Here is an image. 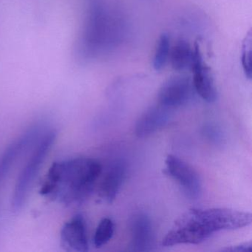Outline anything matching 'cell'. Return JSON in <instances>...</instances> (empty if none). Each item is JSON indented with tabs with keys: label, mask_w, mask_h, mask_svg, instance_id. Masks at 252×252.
Returning <instances> with one entry per match:
<instances>
[{
	"label": "cell",
	"mask_w": 252,
	"mask_h": 252,
	"mask_svg": "<svg viewBox=\"0 0 252 252\" xmlns=\"http://www.w3.org/2000/svg\"><path fill=\"white\" fill-rule=\"evenodd\" d=\"M172 110L159 103L149 107L137 121L135 135L139 138H145L163 129L170 121Z\"/></svg>",
	"instance_id": "obj_7"
},
{
	"label": "cell",
	"mask_w": 252,
	"mask_h": 252,
	"mask_svg": "<svg viewBox=\"0 0 252 252\" xmlns=\"http://www.w3.org/2000/svg\"><path fill=\"white\" fill-rule=\"evenodd\" d=\"M195 91L192 80L188 76H176L166 80L158 94V103L174 110L191 101Z\"/></svg>",
	"instance_id": "obj_5"
},
{
	"label": "cell",
	"mask_w": 252,
	"mask_h": 252,
	"mask_svg": "<svg viewBox=\"0 0 252 252\" xmlns=\"http://www.w3.org/2000/svg\"><path fill=\"white\" fill-rule=\"evenodd\" d=\"M57 133L55 131H51L46 133L39 141L29 161L20 172L16 183L11 201V206L14 212H18L24 206L31 187L40 171L50 150L52 148Z\"/></svg>",
	"instance_id": "obj_3"
},
{
	"label": "cell",
	"mask_w": 252,
	"mask_h": 252,
	"mask_svg": "<svg viewBox=\"0 0 252 252\" xmlns=\"http://www.w3.org/2000/svg\"><path fill=\"white\" fill-rule=\"evenodd\" d=\"M131 248L134 252H147L154 241L153 224L145 214H137L131 222Z\"/></svg>",
	"instance_id": "obj_11"
},
{
	"label": "cell",
	"mask_w": 252,
	"mask_h": 252,
	"mask_svg": "<svg viewBox=\"0 0 252 252\" xmlns=\"http://www.w3.org/2000/svg\"><path fill=\"white\" fill-rule=\"evenodd\" d=\"M252 251V241L241 243L237 246H230L222 249V252H251Z\"/></svg>",
	"instance_id": "obj_16"
},
{
	"label": "cell",
	"mask_w": 252,
	"mask_h": 252,
	"mask_svg": "<svg viewBox=\"0 0 252 252\" xmlns=\"http://www.w3.org/2000/svg\"><path fill=\"white\" fill-rule=\"evenodd\" d=\"M171 65L174 70L181 71L191 68L193 60V48L184 39L177 41L169 54Z\"/></svg>",
	"instance_id": "obj_12"
},
{
	"label": "cell",
	"mask_w": 252,
	"mask_h": 252,
	"mask_svg": "<svg viewBox=\"0 0 252 252\" xmlns=\"http://www.w3.org/2000/svg\"><path fill=\"white\" fill-rule=\"evenodd\" d=\"M191 69L193 72L192 80L194 91L203 100L209 103L215 101L218 97L215 80L210 67L203 60L200 45L194 44L193 48V60Z\"/></svg>",
	"instance_id": "obj_6"
},
{
	"label": "cell",
	"mask_w": 252,
	"mask_h": 252,
	"mask_svg": "<svg viewBox=\"0 0 252 252\" xmlns=\"http://www.w3.org/2000/svg\"><path fill=\"white\" fill-rule=\"evenodd\" d=\"M166 171L177 181L187 197L197 200L202 194V181L197 171L187 162L173 155L165 160Z\"/></svg>",
	"instance_id": "obj_4"
},
{
	"label": "cell",
	"mask_w": 252,
	"mask_h": 252,
	"mask_svg": "<svg viewBox=\"0 0 252 252\" xmlns=\"http://www.w3.org/2000/svg\"><path fill=\"white\" fill-rule=\"evenodd\" d=\"M252 215L227 208L191 209L178 218L168 231L162 244H200L215 232L234 230L250 225Z\"/></svg>",
	"instance_id": "obj_2"
},
{
	"label": "cell",
	"mask_w": 252,
	"mask_h": 252,
	"mask_svg": "<svg viewBox=\"0 0 252 252\" xmlns=\"http://www.w3.org/2000/svg\"><path fill=\"white\" fill-rule=\"evenodd\" d=\"M170 37L167 33H161L156 44L153 59V67L157 71L163 70L170 54Z\"/></svg>",
	"instance_id": "obj_13"
},
{
	"label": "cell",
	"mask_w": 252,
	"mask_h": 252,
	"mask_svg": "<svg viewBox=\"0 0 252 252\" xmlns=\"http://www.w3.org/2000/svg\"><path fill=\"white\" fill-rule=\"evenodd\" d=\"M126 168L123 162L116 161L112 163L100 182L99 197L104 201L111 203L117 197L126 179Z\"/></svg>",
	"instance_id": "obj_9"
},
{
	"label": "cell",
	"mask_w": 252,
	"mask_h": 252,
	"mask_svg": "<svg viewBox=\"0 0 252 252\" xmlns=\"http://www.w3.org/2000/svg\"><path fill=\"white\" fill-rule=\"evenodd\" d=\"M62 246L65 250L85 252L89 249L86 222L83 216L77 215L64 223L62 228Z\"/></svg>",
	"instance_id": "obj_8"
},
{
	"label": "cell",
	"mask_w": 252,
	"mask_h": 252,
	"mask_svg": "<svg viewBox=\"0 0 252 252\" xmlns=\"http://www.w3.org/2000/svg\"><path fill=\"white\" fill-rule=\"evenodd\" d=\"M114 230V222L110 218H106L101 220L94 235V242L95 247L101 248L107 244L113 237Z\"/></svg>",
	"instance_id": "obj_14"
},
{
	"label": "cell",
	"mask_w": 252,
	"mask_h": 252,
	"mask_svg": "<svg viewBox=\"0 0 252 252\" xmlns=\"http://www.w3.org/2000/svg\"><path fill=\"white\" fill-rule=\"evenodd\" d=\"M252 33L251 31L245 37L242 45L241 63L245 75L249 79H252Z\"/></svg>",
	"instance_id": "obj_15"
},
{
	"label": "cell",
	"mask_w": 252,
	"mask_h": 252,
	"mask_svg": "<svg viewBox=\"0 0 252 252\" xmlns=\"http://www.w3.org/2000/svg\"><path fill=\"white\" fill-rule=\"evenodd\" d=\"M38 126H34L24 135L10 144L0 158V184L5 180L11 171L17 158L21 156L24 150L34 141L39 135Z\"/></svg>",
	"instance_id": "obj_10"
},
{
	"label": "cell",
	"mask_w": 252,
	"mask_h": 252,
	"mask_svg": "<svg viewBox=\"0 0 252 252\" xmlns=\"http://www.w3.org/2000/svg\"><path fill=\"white\" fill-rule=\"evenodd\" d=\"M102 172L99 162L91 158H76L55 162L40 189L44 197L66 206L85 202Z\"/></svg>",
	"instance_id": "obj_1"
}]
</instances>
